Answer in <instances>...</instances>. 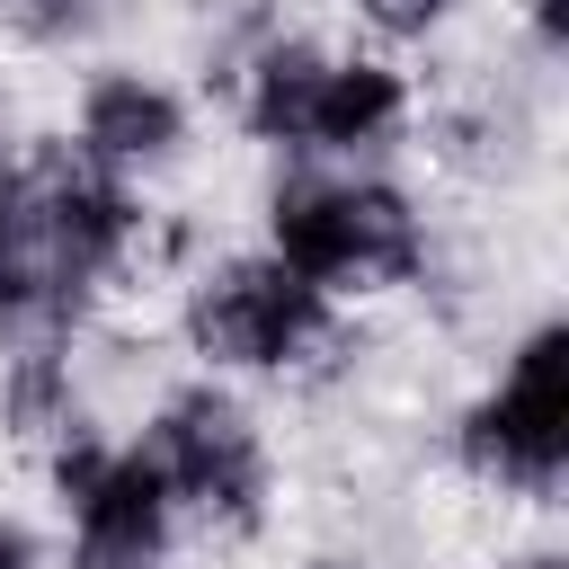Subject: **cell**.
<instances>
[{
  "label": "cell",
  "mask_w": 569,
  "mask_h": 569,
  "mask_svg": "<svg viewBox=\"0 0 569 569\" xmlns=\"http://www.w3.org/2000/svg\"><path fill=\"white\" fill-rule=\"evenodd\" d=\"M267 258L302 276L320 302L338 293H382L427 267V222L391 178H329L293 169L267 196Z\"/></svg>",
  "instance_id": "6da1fadb"
},
{
  "label": "cell",
  "mask_w": 569,
  "mask_h": 569,
  "mask_svg": "<svg viewBox=\"0 0 569 569\" xmlns=\"http://www.w3.org/2000/svg\"><path fill=\"white\" fill-rule=\"evenodd\" d=\"M133 453L151 462V480L169 489V507H187V516H204V525L249 533V525L267 516V445H258V418H249L222 382L169 391Z\"/></svg>",
  "instance_id": "7a4b0ae2"
},
{
  "label": "cell",
  "mask_w": 569,
  "mask_h": 569,
  "mask_svg": "<svg viewBox=\"0 0 569 569\" xmlns=\"http://www.w3.org/2000/svg\"><path fill=\"white\" fill-rule=\"evenodd\" d=\"M338 338L329 302L284 276L267 249L258 258H222L187 284V347L213 365V373H284L302 356H320Z\"/></svg>",
  "instance_id": "3957f363"
},
{
  "label": "cell",
  "mask_w": 569,
  "mask_h": 569,
  "mask_svg": "<svg viewBox=\"0 0 569 569\" xmlns=\"http://www.w3.org/2000/svg\"><path fill=\"white\" fill-rule=\"evenodd\" d=\"M462 462L498 489L551 498L569 471V329L542 320L516 365L498 373V391H480L462 409Z\"/></svg>",
  "instance_id": "277c9868"
},
{
  "label": "cell",
  "mask_w": 569,
  "mask_h": 569,
  "mask_svg": "<svg viewBox=\"0 0 569 569\" xmlns=\"http://www.w3.org/2000/svg\"><path fill=\"white\" fill-rule=\"evenodd\" d=\"M44 462H53V489H62V516H71V569H160L169 560L178 507L133 445H98L80 427Z\"/></svg>",
  "instance_id": "5b68a950"
},
{
  "label": "cell",
  "mask_w": 569,
  "mask_h": 569,
  "mask_svg": "<svg viewBox=\"0 0 569 569\" xmlns=\"http://www.w3.org/2000/svg\"><path fill=\"white\" fill-rule=\"evenodd\" d=\"M178 142H187V107H178V89H160V80H142V71H98V80L80 89V151L107 160L116 178L169 160Z\"/></svg>",
  "instance_id": "8992f818"
},
{
  "label": "cell",
  "mask_w": 569,
  "mask_h": 569,
  "mask_svg": "<svg viewBox=\"0 0 569 569\" xmlns=\"http://www.w3.org/2000/svg\"><path fill=\"white\" fill-rule=\"evenodd\" d=\"M409 124V80L373 53H329L311 98V151H382Z\"/></svg>",
  "instance_id": "52a82bcc"
},
{
  "label": "cell",
  "mask_w": 569,
  "mask_h": 569,
  "mask_svg": "<svg viewBox=\"0 0 569 569\" xmlns=\"http://www.w3.org/2000/svg\"><path fill=\"white\" fill-rule=\"evenodd\" d=\"M320 71H329L320 44H302V36H267V44L231 71V89H240V124H249L258 142L311 151V98H320Z\"/></svg>",
  "instance_id": "ba28073f"
},
{
  "label": "cell",
  "mask_w": 569,
  "mask_h": 569,
  "mask_svg": "<svg viewBox=\"0 0 569 569\" xmlns=\"http://www.w3.org/2000/svg\"><path fill=\"white\" fill-rule=\"evenodd\" d=\"M89 27V0H0V36L18 44H62Z\"/></svg>",
  "instance_id": "9c48e42d"
},
{
  "label": "cell",
  "mask_w": 569,
  "mask_h": 569,
  "mask_svg": "<svg viewBox=\"0 0 569 569\" xmlns=\"http://www.w3.org/2000/svg\"><path fill=\"white\" fill-rule=\"evenodd\" d=\"M453 9H462V0H356V18H365L373 36H391V44H418V36H436Z\"/></svg>",
  "instance_id": "30bf717a"
},
{
  "label": "cell",
  "mask_w": 569,
  "mask_h": 569,
  "mask_svg": "<svg viewBox=\"0 0 569 569\" xmlns=\"http://www.w3.org/2000/svg\"><path fill=\"white\" fill-rule=\"evenodd\" d=\"M525 18H533V44H542V53L569 44V0H525Z\"/></svg>",
  "instance_id": "8fae6325"
},
{
  "label": "cell",
  "mask_w": 569,
  "mask_h": 569,
  "mask_svg": "<svg viewBox=\"0 0 569 569\" xmlns=\"http://www.w3.org/2000/svg\"><path fill=\"white\" fill-rule=\"evenodd\" d=\"M18 258V169L0 160V267Z\"/></svg>",
  "instance_id": "7c38bea8"
},
{
  "label": "cell",
  "mask_w": 569,
  "mask_h": 569,
  "mask_svg": "<svg viewBox=\"0 0 569 569\" xmlns=\"http://www.w3.org/2000/svg\"><path fill=\"white\" fill-rule=\"evenodd\" d=\"M0 569H36V542L18 525H0Z\"/></svg>",
  "instance_id": "4fadbf2b"
},
{
  "label": "cell",
  "mask_w": 569,
  "mask_h": 569,
  "mask_svg": "<svg viewBox=\"0 0 569 569\" xmlns=\"http://www.w3.org/2000/svg\"><path fill=\"white\" fill-rule=\"evenodd\" d=\"M516 569H569V560H560V551H533V560H516Z\"/></svg>",
  "instance_id": "5bb4252c"
},
{
  "label": "cell",
  "mask_w": 569,
  "mask_h": 569,
  "mask_svg": "<svg viewBox=\"0 0 569 569\" xmlns=\"http://www.w3.org/2000/svg\"><path fill=\"white\" fill-rule=\"evenodd\" d=\"M0 142H9V107H0Z\"/></svg>",
  "instance_id": "9a60e30c"
}]
</instances>
